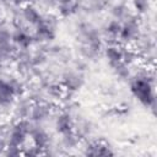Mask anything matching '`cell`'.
Returning <instances> with one entry per match:
<instances>
[{"label": "cell", "mask_w": 157, "mask_h": 157, "mask_svg": "<svg viewBox=\"0 0 157 157\" xmlns=\"http://www.w3.org/2000/svg\"><path fill=\"white\" fill-rule=\"evenodd\" d=\"M155 83H153V75L145 70L144 72L136 74L131 78L130 91L132 96L145 107L155 109L156 104V96H155Z\"/></svg>", "instance_id": "1"}, {"label": "cell", "mask_w": 157, "mask_h": 157, "mask_svg": "<svg viewBox=\"0 0 157 157\" xmlns=\"http://www.w3.org/2000/svg\"><path fill=\"white\" fill-rule=\"evenodd\" d=\"M28 136L31 137V141H32L33 146L37 147L40 151L44 150V148H47L49 146L50 139H49L48 132L43 128H40V126L36 125V124H33V126H32Z\"/></svg>", "instance_id": "2"}, {"label": "cell", "mask_w": 157, "mask_h": 157, "mask_svg": "<svg viewBox=\"0 0 157 157\" xmlns=\"http://www.w3.org/2000/svg\"><path fill=\"white\" fill-rule=\"evenodd\" d=\"M50 112H52L50 105H48L43 102H38V103H34L33 105H31L28 119L31 121L38 124V123H42L43 120H45L50 115Z\"/></svg>", "instance_id": "3"}, {"label": "cell", "mask_w": 157, "mask_h": 157, "mask_svg": "<svg viewBox=\"0 0 157 157\" xmlns=\"http://www.w3.org/2000/svg\"><path fill=\"white\" fill-rule=\"evenodd\" d=\"M55 128L60 135H65L67 132L74 131L75 121L72 119V115L69 112H61L60 114H58L55 119Z\"/></svg>", "instance_id": "4"}, {"label": "cell", "mask_w": 157, "mask_h": 157, "mask_svg": "<svg viewBox=\"0 0 157 157\" xmlns=\"http://www.w3.org/2000/svg\"><path fill=\"white\" fill-rule=\"evenodd\" d=\"M11 40L17 48H21L22 50H26L32 45V43L34 42V38L27 31L17 28L16 32L13 34H11Z\"/></svg>", "instance_id": "5"}, {"label": "cell", "mask_w": 157, "mask_h": 157, "mask_svg": "<svg viewBox=\"0 0 157 157\" xmlns=\"http://www.w3.org/2000/svg\"><path fill=\"white\" fill-rule=\"evenodd\" d=\"M83 85V76L77 72H69L63 76V87L65 91L76 92Z\"/></svg>", "instance_id": "6"}, {"label": "cell", "mask_w": 157, "mask_h": 157, "mask_svg": "<svg viewBox=\"0 0 157 157\" xmlns=\"http://www.w3.org/2000/svg\"><path fill=\"white\" fill-rule=\"evenodd\" d=\"M123 47L117 43H110L104 48V55L109 61V65L120 63L123 59Z\"/></svg>", "instance_id": "7"}, {"label": "cell", "mask_w": 157, "mask_h": 157, "mask_svg": "<svg viewBox=\"0 0 157 157\" xmlns=\"http://www.w3.org/2000/svg\"><path fill=\"white\" fill-rule=\"evenodd\" d=\"M22 17H23V20H25L26 22H28L29 25H34V26H36V25L42 20L43 16L39 13V11H38L34 6H32L31 4H28V5L23 6Z\"/></svg>", "instance_id": "8"}, {"label": "cell", "mask_w": 157, "mask_h": 157, "mask_svg": "<svg viewBox=\"0 0 157 157\" xmlns=\"http://www.w3.org/2000/svg\"><path fill=\"white\" fill-rule=\"evenodd\" d=\"M121 29V22L119 20H112L107 26H105V36L110 40H115L119 37Z\"/></svg>", "instance_id": "9"}, {"label": "cell", "mask_w": 157, "mask_h": 157, "mask_svg": "<svg viewBox=\"0 0 157 157\" xmlns=\"http://www.w3.org/2000/svg\"><path fill=\"white\" fill-rule=\"evenodd\" d=\"M112 15L114 17V20H119V21H124L130 13H129V9L124 5V4H115L112 7Z\"/></svg>", "instance_id": "10"}, {"label": "cell", "mask_w": 157, "mask_h": 157, "mask_svg": "<svg viewBox=\"0 0 157 157\" xmlns=\"http://www.w3.org/2000/svg\"><path fill=\"white\" fill-rule=\"evenodd\" d=\"M114 70V72L120 77V78H129L130 77V70H129V65L124 64L123 61L120 63H115L113 65H110Z\"/></svg>", "instance_id": "11"}, {"label": "cell", "mask_w": 157, "mask_h": 157, "mask_svg": "<svg viewBox=\"0 0 157 157\" xmlns=\"http://www.w3.org/2000/svg\"><path fill=\"white\" fill-rule=\"evenodd\" d=\"M132 6L137 13H144L150 6V0H132Z\"/></svg>", "instance_id": "12"}, {"label": "cell", "mask_w": 157, "mask_h": 157, "mask_svg": "<svg viewBox=\"0 0 157 157\" xmlns=\"http://www.w3.org/2000/svg\"><path fill=\"white\" fill-rule=\"evenodd\" d=\"M74 0H56V4L58 5H63V4H70Z\"/></svg>", "instance_id": "13"}, {"label": "cell", "mask_w": 157, "mask_h": 157, "mask_svg": "<svg viewBox=\"0 0 157 157\" xmlns=\"http://www.w3.org/2000/svg\"><path fill=\"white\" fill-rule=\"evenodd\" d=\"M0 28H1V17H0Z\"/></svg>", "instance_id": "14"}]
</instances>
